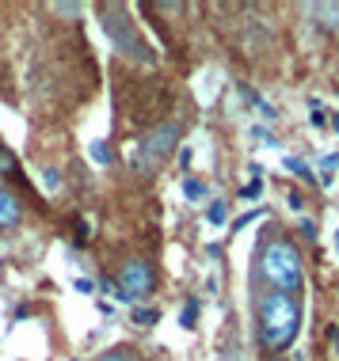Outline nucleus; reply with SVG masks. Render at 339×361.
I'll return each instance as SVG.
<instances>
[{
    "label": "nucleus",
    "mask_w": 339,
    "mask_h": 361,
    "mask_svg": "<svg viewBox=\"0 0 339 361\" xmlns=\"http://www.w3.org/2000/svg\"><path fill=\"white\" fill-rule=\"evenodd\" d=\"M256 324H259V343L267 350H286L302 327V305L290 293H263L256 300Z\"/></svg>",
    "instance_id": "f257e3e1"
},
{
    "label": "nucleus",
    "mask_w": 339,
    "mask_h": 361,
    "mask_svg": "<svg viewBox=\"0 0 339 361\" xmlns=\"http://www.w3.org/2000/svg\"><path fill=\"white\" fill-rule=\"evenodd\" d=\"M256 274L259 281L270 286V293H290L294 297L302 289V255H297V247L290 240H270L259 251Z\"/></svg>",
    "instance_id": "f03ea898"
},
{
    "label": "nucleus",
    "mask_w": 339,
    "mask_h": 361,
    "mask_svg": "<svg viewBox=\"0 0 339 361\" xmlns=\"http://www.w3.org/2000/svg\"><path fill=\"white\" fill-rule=\"evenodd\" d=\"M176 141H179V126H176V122H164V126H157V130H153L149 137L141 141L138 168H141V171L157 168V164L164 160V156H168L172 149H176Z\"/></svg>",
    "instance_id": "7ed1b4c3"
},
{
    "label": "nucleus",
    "mask_w": 339,
    "mask_h": 361,
    "mask_svg": "<svg viewBox=\"0 0 339 361\" xmlns=\"http://www.w3.org/2000/svg\"><path fill=\"white\" fill-rule=\"evenodd\" d=\"M153 289V270L145 259H130L119 270V300H138Z\"/></svg>",
    "instance_id": "20e7f679"
},
{
    "label": "nucleus",
    "mask_w": 339,
    "mask_h": 361,
    "mask_svg": "<svg viewBox=\"0 0 339 361\" xmlns=\"http://www.w3.org/2000/svg\"><path fill=\"white\" fill-rule=\"evenodd\" d=\"M107 31H111L114 42H119V50H126L130 57H141V61L149 57V54H145V46H141V38L130 31V19H126L122 12H119V16L111 12V19H107Z\"/></svg>",
    "instance_id": "39448f33"
},
{
    "label": "nucleus",
    "mask_w": 339,
    "mask_h": 361,
    "mask_svg": "<svg viewBox=\"0 0 339 361\" xmlns=\"http://www.w3.org/2000/svg\"><path fill=\"white\" fill-rule=\"evenodd\" d=\"M16 221H19V198L0 187V228H12Z\"/></svg>",
    "instance_id": "423d86ee"
},
{
    "label": "nucleus",
    "mask_w": 339,
    "mask_h": 361,
    "mask_svg": "<svg viewBox=\"0 0 339 361\" xmlns=\"http://www.w3.org/2000/svg\"><path fill=\"white\" fill-rule=\"evenodd\" d=\"M133 324H138V327L157 324V312H153V308H133Z\"/></svg>",
    "instance_id": "0eeeda50"
},
{
    "label": "nucleus",
    "mask_w": 339,
    "mask_h": 361,
    "mask_svg": "<svg viewBox=\"0 0 339 361\" xmlns=\"http://www.w3.org/2000/svg\"><path fill=\"white\" fill-rule=\"evenodd\" d=\"M195 316H198V300H187V305H183L179 324H183V327H195Z\"/></svg>",
    "instance_id": "6e6552de"
},
{
    "label": "nucleus",
    "mask_w": 339,
    "mask_h": 361,
    "mask_svg": "<svg viewBox=\"0 0 339 361\" xmlns=\"http://www.w3.org/2000/svg\"><path fill=\"white\" fill-rule=\"evenodd\" d=\"M100 361H138V357H133L130 350H111V354H103Z\"/></svg>",
    "instance_id": "1a4fd4ad"
},
{
    "label": "nucleus",
    "mask_w": 339,
    "mask_h": 361,
    "mask_svg": "<svg viewBox=\"0 0 339 361\" xmlns=\"http://www.w3.org/2000/svg\"><path fill=\"white\" fill-rule=\"evenodd\" d=\"M286 168L294 171V175H302V179H313V175H309V168H305L302 160H286Z\"/></svg>",
    "instance_id": "9d476101"
},
{
    "label": "nucleus",
    "mask_w": 339,
    "mask_h": 361,
    "mask_svg": "<svg viewBox=\"0 0 339 361\" xmlns=\"http://www.w3.org/2000/svg\"><path fill=\"white\" fill-rule=\"evenodd\" d=\"M92 156H95V160H100V164H107V160H111V152H107V145H100V141H95V145H92Z\"/></svg>",
    "instance_id": "9b49d317"
},
{
    "label": "nucleus",
    "mask_w": 339,
    "mask_h": 361,
    "mask_svg": "<svg viewBox=\"0 0 339 361\" xmlns=\"http://www.w3.org/2000/svg\"><path fill=\"white\" fill-rule=\"evenodd\" d=\"M210 221H214V224L225 221V206H221V202H214V206H210Z\"/></svg>",
    "instance_id": "f8f14e48"
},
{
    "label": "nucleus",
    "mask_w": 339,
    "mask_h": 361,
    "mask_svg": "<svg viewBox=\"0 0 339 361\" xmlns=\"http://www.w3.org/2000/svg\"><path fill=\"white\" fill-rule=\"evenodd\" d=\"M183 190H187V194H191V198H202V194H206V190H202V187H198V183H191V179H187V183H183Z\"/></svg>",
    "instance_id": "ddd939ff"
}]
</instances>
